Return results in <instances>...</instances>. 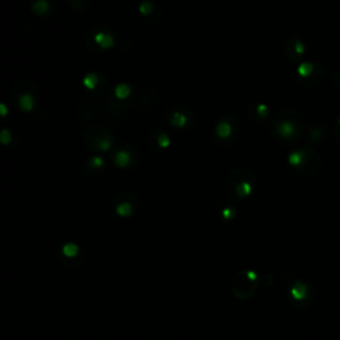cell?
<instances>
[{
  "instance_id": "8992f818",
  "label": "cell",
  "mask_w": 340,
  "mask_h": 340,
  "mask_svg": "<svg viewBox=\"0 0 340 340\" xmlns=\"http://www.w3.org/2000/svg\"><path fill=\"white\" fill-rule=\"evenodd\" d=\"M259 283V274L253 270H241L231 279V291L238 299H250L258 290Z\"/></svg>"
},
{
  "instance_id": "8fae6325",
  "label": "cell",
  "mask_w": 340,
  "mask_h": 340,
  "mask_svg": "<svg viewBox=\"0 0 340 340\" xmlns=\"http://www.w3.org/2000/svg\"><path fill=\"white\" fill-rule=\"evenodd\" d=\"M290 296L298 309H306L312 299L311 287L305 281H296L290 288Z\"/></svg>"
},
{
  "instance_id": "d4e9b609",
  "label": "cell",
  "mask_w": 340,
  "mask_h": 340,
  "mask_svg": "<svg viewBox=\"0 0 340 340\" xmlns=\"http://www.w3.org/2000/svg\"><path fill=\"white\" fill-rule=\"evenodd\" d=\"M323 139V129L319 126H312L311 128V133H310V141L311 142H318Z\"/></svg>"
},
{
  "instance_id": "f546056e",
  "label": "cell",
  "mask_w": 340,
  "mask_h": 340,
  "mask_svg": "<svg viewBox=\"0 0 340 340\" xmlns=\"http://www.w3.org/2000/svg\"><path fill=\"white\" fill-rule=\"evenodd\" d=\"M339 75H340V73H339Z\"/></svg>"
},
{
  "instance_id": "4316f807",
  "label": "cell",
  "mask_w": 340,
  "mask_h": 340,
  "mask_svg": "<svg viewBox=\"0 0 340 340\" xmlns=\"http://www.w3.org/2000/svg\"><path fill=\"white\" fill-rule=\"evenodd\" d=\"M69 4L72 5V7H75V8H77V9H83V8H85L86 5H88V1L86 0H71L69 1Z\"/></svg>"
},
{
  "instance_id": "603a6c76",
  "label": "cell",
  "mask_w": 340,
  "mask_h": 340,
  "mask_svg": "<svg viewBox=\"0 0 340 340\" xmlns=\"http://www.w3.org/2000/svg\"><path fill=\"white\" fill-rule=\"evenodd\" d=\"M50 3L47 0H36L31 4L32 12H35L37 15H44L50 11Z\"/></svg>"
},
{
  "instance_id": "7c38bea8",
  "label": "cell",
  "mask_w": 340,
  "mask_h": 340,
  "mask_svg": "<svg viewBox=\"0 0 340 340\" xmlns=\"http://www.w3.org/2000/svg\"><path fill=\"white\" fill-rule=\"evenodd\" d=\"M302 152H303V158H302V164L298 168V171L305 175H310L315 173L319 169L320 165V156L316 150H313L310 146H302Z\"/></svg>"
},
{
  "instance_id": "83f0119b",
  "label": "cell",
  "mask_w": 340,
  "mask_h": 340,
  "mask_svg": "<svg viewBox=\"0 0 340 340\" xmlns=\"http://www.w3.org/2000/svg\"><path fill=\"white\" fill-rule=\"evenodd\" d=\"M0 112H1V116L3 117L7 116V105L4 103L0 104Z\"/></svg>"
},
{
  "instance_id": "484cf974",
  "label": "cell",
  "mask_w": 340,
  "mask_h": 340,
  "mask_svg": "<svg viewBox=\"0 0 340 340\" xmlns=\"http://www.w3.org/2000/svg\"><path fill=\"white\" fill-rule=\"evenodd\" d=\"M11 137H12V135H11V130L7 129V128L1 129V132H0V142L7 145V143L11 141Z\"/></svg>"
},
{
  "instance_id": "5bb4252c",
  "label": "cell",
  "mask_w": 340,
  "mask_h": 340,
  "mask_svg": "<svg viewBox=\"0 0 340 340\" xmlns=\"http://www.w3.org/2000/svg\"><path fill=\"white\" fill-rule=\"evenodd\" d=\"M83 84H84L86 89H89L93 94H100L107 89L108 79L101 72H89L83 79Z\"/></svg>"
},
{
  "instance_id": "52a82bcc",
  "label": "cell",
  "mask_w": 340,
  "mask_h": 340,
  "mask_svg": "<svg viewBox=\"0 0 340 340\" xmlns=\"http://www.w3.org/2000/svg\"><path fill=\"white\" fill-rule=\"evenodd\" d=\"M11 94L20 111L29 112L33 109L36 100L39 97V88L29 79H20L12 86Z\"/></svg>"
},
{
  "instance_id": "6da1fadb",
  "label": "cell",
  "mask_w": 340,
  "mask_h": 340,
  "mask_svg": "<svg viewBox=\"0 0 340 340\" xmlns=\"http://www.w3.org/2000/svg\"><path fill=\"white\" fill-rule=\"evenodd\" d=\"M270 130L274 139L279 142H295L303 133V118L294 109L282 108L274 114Z\"/></svg>"
},
{
  "instance_id": "ffe728a7",
  "label": "cell",
  "mask_w": 340,
  "mask_h": 340,
  "mask_svg": "<svg viewBox=\"0 0 340 340\" xmlns=\"http://www.w3.org/2000/svg\"><path fill=\"white\" fill-rule=\"evenodd\" d=\"M113 97H116L117 100H129L130 97H133L135 93L130 88V85L128 83H118V84L113 88Z\"/></svg>"
},
{
  "instance_id": "9c48e42d",
  "label": "cell",
  "mask_w": 340,
  "mask_h": 340,
  "mask_svg": "<svg viewBox=\"0 0 340 340\" xmlns=\"http://www.w3.org/2000/svg\"><path fill=\"white\" fill-rule=\"evenodd\" d=\"M140 160V152L132 142H120L114 145L112 150L113 164L121 169L135 166Z\"/></svg>"
},
{
  "instance_id": "3957f363",
  "label": "cell",
  "mask_w": 340,
  "mask_h": 340,
  "mask_svg": "<svg viewBox=\"0 0 340 340\" xmlns=\"http://www.w3.org/2000/svg\"><path fill=\"white\" fill-rule=\"evenodd\" d=\"M83 140L86 148L94 152H107L114 148V135L103 124H90L84 129Z\"/></svg>"
},
{
  "instance_id": "7402d4cb",
  "label": "cell",
  "mask_w": 340,
  "mask_h": 340,
  "mask_svg": "<svg viewBox=\"0 0 340 340\" xmlns=\"http://www.w3.org/2000/svg\"><path fill=\"white\" fill-rule=\"evenodd\" d=\"M323 77H324V68H323L319 63H316V69H315V72H313L312 76H310L309 79H306V80H298V81H299L300 84H303V85H316L318 83H320V80H322Z\"/></svg>"
},
{
  "instance_id": "ba28073f",
  "label": "cell",
  "mask_w": 340,
  "mask_h": 340,
  "mask_svg": "<svg viewBox=\"0 0 340 340\" xmlns=\"http://www.w3.org/2000/svg\"><path fill=\"white\" fill-rule=\"evenodd\" d=\"M85 44L93 52L107 50L114 44V32L108 26H93L85 32Z\"/></svg>"
},
{
  "instance_id": "d6986e66",
  "label": "cell",
  "mask_w": 340,
  "mask_h": 340,
  "mask_svg": "<svg viewBox=\"0 0 340 340\" xmlns=\"http://www.w3.org/2000/svg\"><path fill=\"white\" fill-rule=\"evenodd\" d=\"M58 256H63V258H67V259H76V258H80L83 256L80 251V247L77 246V243L75 242H67L64 243L60 251H58Z\"/></svg>"
},
{
  "instance_id": "44dd1931",
  "label": "cell",
  "mask_w": 340,
  "mask_h": 340,
  "mask_svg": "<svg viewBox=\"0 0 340 340\" xmlns=\"http://www.w3.org/2000/svg\"><path fill=\"white\" fill-rule=\"evenodd\" d=\"M315 69H316V63H312V61H303V63H300L298 65V68H296L298 80H306L310 76H312Z\"/></svg>"
},
{
  "instance_id": "f1b7e54d",
  "label": "cell",
  "mask_w": 340,
  "mask_h": 340,
  "mask_svg": "<svg viewBox=\"0 0 340 340\" xmlns=\"http://www.w3.org/2000/svg\"><path fill=\"white\" fill-rule=\"evenodd\" d=\"M338 124H339V126H340V116H339V120H338Z\"/></svg>"
},
{
  "instance_id": "277c9868",
  "label": "cell",
  "mask_w": 340,
  "mask_h": 340,
  "mask_svg": "<svg viewBox=\"0 0 340 340\" xmlns=\"http://www.w3.org/2000/svg\"><path fill=\"white\" fill-rule=\"evenodd\" d=\"M241 133V124L235 116L220 117L213 128V142L221 148L231 146L239 137Z\"/></svg>"
},
{
  "instance_id": "30bf717a",
  "label": "cell",
  "mask_w": 340,
  "mask_h": 340,
  "mask_svg": "<svg viewBox=\"0 0 340 340\" xmlns=\"http://www.w3.org/2000/svg\"><path fill=\"white\" fill-rule=\"evenodd\" d=\"M140 206V198L135 192L125 190L114 198V211L120 217H130Z\"/></svg>"
},
{
  "instance_id": "9a60e30c",
  "label": "cell",
  "mask_w": 340,
  "mask_h": 340,
  "mask_svg": "<svg viewBox=\"0 0 340 340\" xmlns=\"http://www.w3.org/2000/svg\"><path fill=\"white\" fill-rule=\"evenodd\" d=\"M247 117L255 124H263L270 114V107L264 103H253L247 108Z\"/></svg>"
},
{
  "instance_id": "5b68a950",
  "label": "cell",
  "mask_w": 340,
  "mask_h": 340,
  "mask_svg": "<svg viewBox=\"0 0 340 340\" xmlns=\"http://www.w3.org/2000/svg\"><path fill=\"white\" fill-rule=\"evenodd\" d=\"M162 118L170 128L186 129L196 122V111L188 104L174 103L166 108Z\"/></svg>"
},
{
  "instance_id": "cb8c5ba5",
  "label": "cell",
  "mask_w": 340,
  "mask_h": 340,
  "mask_svg": "<svg viewBox=\"0 0 340 340\" xmlns=\"http://www.w3.org/2000/svg\"><path fill=\"white\" fill-rule=\"evenodd\" d=\"M139 9H140V12H141L143 16H150V15L156 11V9H154V4H153L152 1H149V0L140 3Z\"/></svg>"
},
{
  "instance_id": "4fadbf2b",
  "label": "cell",
  "mask_w": 340,
  "mask_h": 340,
  "mask_svg": "<svg viewBox=\"0 0 340 340\" xmlns=\"http://www.w3.org/2000/svg\"><path fill=\"white\" fill-rule=\"evenodd\" d=\"M148 146L149 149L154 153H161L164 152L165 149H168L170 146V137L169 135L166 133L164 129H160V128H156L153 129L148 136Z\"/></svg>"
},
{
  "instance_id": "e0dca14e",
  "label": "cell",
  "mask_w": 340,
  "mask_h": 340,
  "mask_svg": "<svg viewBox=\"0 0 340 340\" xmlns=\"http://www.w3.org/2000/svg\"><path fill=\"white\" fill-rule=\"evenodd\" d=\"M217 214L222 221H233L237 215V207L233 203V201H230L227 198H222L217 203Z\"/></svg>"
},
{
  "instance_id": "ac0fdd59",
  "label": "cell",
  "mask_w": 340,
  "mask_h": 340,
  "mask_svg": "<svg viewBox=\"0 0 340 340\" xmlns=\"http://www.w3.org/2000/svg\"><path fill=\"white\" fill-rule=\"evenodd\" d=\"M104 168H105V160L99 154L89 157L84 162V171L89 175H94L100 171H103Z\"/></svg>"
},
{
  "instance_id": "2e32d148",
  "label": "cell",
  "mask_w": 340,
  "mask_h": 340,
  "mask_svg": "<svg viewBox=\"0 0 340 340\" xmlns=\"http://www.w3.org/2000/svg\"><path fill=\"white\" fill-rule=\"evenodd\" d=\"M306 45L303 41L298 39V37H290L288 40L286 41V45H284V54H286V57L291 61H296L299 60L303 55H305Z\"/></svg>"
},
{
  "instance_id": "7a4b0ae2",
  "label": "cell",
  "mask_w": 340,
  "mask_h": 340,
  "mask_svg": "<svg viewBox=\"0 0 340 340\" xmlns=\"http://www.w3.org/2000/svg\"><path fill=\"white\" fill-rule=\"evenodd\" d=\"M256 186V175L249 166L234 168L226 181V192L231 198H246L254 192Z\"/></svg>"
}]
</instances>
